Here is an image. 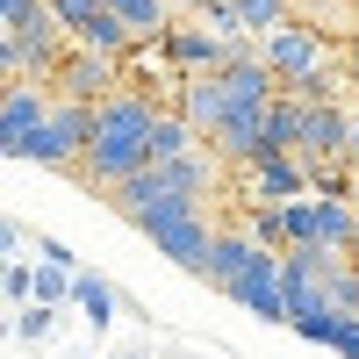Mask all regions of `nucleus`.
<instances>
[{"label": "nucleus", "mask_w": 359, "mask_h": 359, "mask_svg": "<svg viewBox=\"0 0 359 359\" xmlns=\"http://www.w3.org/2000/svg\"><path fill=\"white\" fill-rule=\"evenodd\" d=\"M338 323H345V309H309V316H294V338L302 345H331Z\"/></svg>", "instance_id": "6ab92c4d"}, {"label": "nucleus", "mask_w": 359, "mask_h": 359, "mask_svg": "<svg viewBox=\"0 0 359 359\" xmlns=\"http://www.w3.org/2000/svg\"><path fill=\"white\" fill-rule=\"evenodd\" d=\"M352 8H359V0H352Z\"/></svg>", "instance_id": "c85d7f7f"}, {"label": "nucleus", "mask_w": 359, "mask_h": 359, "mask_svg": "<svg viewBox=\"0 0 359 359\" xmlns=\"http://www.w3.org/2000/svg\"><path fill=\"white\" fill-rule=\"evenodd\" d=\"M57 94H72V101H108V94H123V57H108V50H86L72 43V57L57 65Z\"/></svg>", "instance_id": "6e6552de"}, {"label": "nucleus", "mask_w": 359, "mask_h": 359, "mask_svg": "<svg viewBox=\"0 0 359 359\" xmlns=\"http://www.w3.org/2000/svg\"><path fill=\"white\" fill-rule=\"evenodd\" d=\"M36 259H43V266H72V273H79V259H72V245H57V237H36Z\"/></svg>", "instance_id": "5701e85b"}, {"label": "nucleus", "mask_w": 359, "mask_h": 359, "mask_svg": "<svg viewBox=\"0 0 359 359\" xmlns=\"http://www.w3.org/2000/svg\"><path fill=\"white\" fill-rule=\"evenodd\" d=\"M252 252H259V237H252V230H216V245H208V266H201V280L230 294V280L252 266Z\"/></svg>", "instance_id": "f8f14e48"}, {"label": "nucleus", "mask_w": 359, "mask_h": 359, "mask_svg": "<svg viewBox=\"0 0 359 359\" xmlns=\"http://www.w3.org/2000/svg\"><path fill=\"white\" fill-rule=\"evenodd\" d=\"M201 151V130L187 123L180 108H158V123H151V151H144V165H165V158H187Z\"/></svg>", "instance_id": "ddd939ff"}, {"label": "nucleus", "mask_w": 359, "mask_h": 359, "mask_svg": "<svg viewBox=\"0 0 359 359\" xmlns=\"http://www.w3.org/2000/svg\"><path fill=\"white\" fill-rule=\"evenodd\" d=\"M180 115H187L201 137H216V123L230 115V86H223V72H187V79H180Z\"/></svg>", "instance_id": "9d476101"}, {"label": "nucleus", "mask_w": 359, "mask_h": 359, "mask_svg": "<svg viewBox=\"0 0 359 359\" xmlns=\"http://www.w3.org/2000/svg\"><path fill=\"white\" fill-rule=\"evenodd\" d=\"M0 252H8V259H22V252H29V237H22V223H8V230H0Z\"/></svg>", "instance_id": "393cba45"}, {"label": "nucleus", "mask_w": 359, "mask_h": 359, "mask_svg": "<svg viewBox=\"0 0 359 359\" xmlns=\"http://www.w3.org/2000/svg\"><path fill=\"white\" fill-rule=\"evenodd\" d=\"M50 8H57V22H65V36H79V29L108 8V0H50Z\"/></svg>", "instance_id": "412c9836"}, {"label": "nucleus", "mask_w": 359, "mask_h": 359, "mask_svg": "<svg viewBox=\"0 0 359 359\" xmlns=\"http://www.w3.org/2000/svg\"><path fill=\"white\" fill-rule=\"evenodd\" d=\"M137 230L151 237V252H158V259L187 266V273H201V266H208V245H216V230H208V208H201V194H180V201L151 208V216H144Z\"/></svg>", "instance_id": "7ed1b4c3"}, {"label": "nucleus", "mask_w": 359, "mask_h": 359, "mask_svg": "<svg viewBox=\"0 0 359 359\" xmlns=\"http://www.w3.org/2000/svg\"><path fill=\"white\" fill-rule=\"evenodd\" d=\"M230 302L252 309L259 323H287V280H280V252H273V245L252 252V266L230 280Z\"/></svg>", "instance_id": "0eeeda50"}, {"label": "nucleus", "mask_w": 359, "mask_h": 359, "mask_svg": "<svg viewBox=\"0 0 359 359\" xmlns=\"http://www.w3.org/2000/svg\"><path fill=\"white\" fill-rule=\"evenodd\" d=\"M352 144V108L338 101H302V144H294V158L302 165H323V158H345Z\"/></svg>", "instance_id": "1a4fd4ad"}, {"label": "nucleus", "mask_w": 359, "mask_h": 359, "mask_svg": "<svg viewBox=\"0 0 359 359\" xmlns=\"http://www.w3.org/2000/svg\"><path fill=\"white\" fill-rule=\"evenodd\" d=\"M151 123H158V101L137 94V86H123V94H108L94 108V144H86V158L72 165L86 187H115V180H130L144 165V151H151Z\"/></svg>", "instance_id": "f257e3e1"}, {"label": "nucleus", "mask_w": 359, "mask_h": 359, "mask_svg": "<svg viewBox=\"0 0 359 359\" xmlns=\"http://www.w3.org/2000/svg\"><path fill=\"white\" fill-rule=\"evenodd\" d=\"M43 123H50V94H43L36 79H8V94H0V151L22 165Z\"/></svg>", "instance_id": "423d86ee"}, {"label": "nucleus", "mask_w": 359, "mask_h": 359, "mask_svg": "<svg viewBox=\"0 0 359 359\" xmlns=\"http://www.w3.org/2000/svg\"><path fill=\"white\" fill-rule=\"evenodd\" d=\"M0 287H8V302L22 309V302H36V266H29V259H8V280H0Z\"/></svg>", "instance_id": "aec40b11"}, {"label": "nucleus", "mask_w": 359, "mask_h": 359, "mask_svg": "<svg viewBox=\"0 0 359 359\" xmlns=\"http://www.w3.org/2000/svg\"><path fill=\"white\" fill-rule=\"evenodd\" d=\"M108 8L123 15L137 36H165V29H172V0H108Z\"/></svg>", "instance_id": "2eb2a0df"}, {"label": "nucleus", "mask_w": 359, "mask_h": 359, "mask_svg": "<svg viewBox=\"0 0 359 359\" xmlns=\"http://www.w3.org/2000/svg\"><path fill=\"white\" fill-rule=\"evenodd\" d=\"M237 8H245V29H252V36H266V29H280V22L294 15V0H237Z\"/></svg>", "instance_id": "a211bd4d"}, {"label": "nucleus", "mask_w": 359, "mask_h": 359, "mask_svg": "<svg viewBox=\"0 0 359 359\" xmlns=\"http://www.w3.org/2000/svg\"><path fill=\"white\" fill-rule=\"evenodd\" d=\"M50 316H57V302H22L15 309V338L22 345H43L50 338Z\"/></svg>", "instance_id": "f3484780"}, {"label": "nucleus", "mask_w": 359, "mask_h": 359, "mask_svg": "<svg viewBox=\"0 0 359 359\" xmlns=\"http://www.w3.org/2000/svg\"><path fill=\"white\" fill-rule=\"evenodd\" d=\"M43 8H50V0H0V29H29Z\"/></svg>", "instance_id": "4be33fe9"}, {"label": "nucleus", "mask_w": 359, "mask_h": 359, "mask_svg": "<svg viewBox=\"0 0 359 359\" xmlns=\"http://www.w3.org/2000/svg\"><path fill=\"white\" fill-rule=\"evenodd\" d=\"M208 187H216V144H208V151H187V158H165V165H137L130 180L108 187V201H115L123 223H144L151 208H165L180 194H208Z\"/></svg>", "instance_id": "f03ea898"}, {"label": "nucleus", "mask_w": 359, "mask_h": 359, "mask_svg": "<svg viewBox=\"0 0 359 359\" xmlns=\"http://www.w3.org/2000/svg\"><path fill=\"white\" fill-rule=\"evenodd\" d=\"M280 208H287V245H323V194L316 187L280 201Z\"/></svg>", "instance_id": "4468645a"}, {"label": "nucleus", "mask_w": 359, "mask_h": 359, "mask_svg": "<svg viewBox=\"0 0 359 359\" xmlns=\"http://www.w3.org/2000/svg\"><path fill=\"white\" fill-rule=\"evenodd\" d=\"M331 352H338V359H359V316H345V323H338V338H331Z\"/></svg>", "instance_id": "b1692460"}, {"label": "nucleus", "mask_w": 359, "mask_h": 359, "mask_svg": "<svg viewBox=\"0 0 359 359\" xmlns=\"http://www.w3.org/2000/svg\"><path fill=\"white\" fill-rule=\"evenodd\" d=\"M94 108H101V101H72V94H57V101H50V123L36 130V144H29L22 165H79L86 144H94Z\"/></svg>", "instance_id": "20e7f679"}, {"label": "nucleus", "mask_w": 359, "mask_h": 359, "mask_svg": "<svg viewBox=\"0 0 359 359\" xmlns=\"http://www.w3.org/2000/svg\"><path fill=\"white\" fill-rule=\"evenodd\" d=\"M259 50H266V65H273L287 86H294V79H309L316 65H331V43H323V29H316L309 15H287L280 29H266Z\"/></svg>", "instance_id": "39448f33"}, {"label": "nucleus", "mask_w": 359, "mask_h": 359, "mask_svg": "<svg viewBox=\"0 0 359 359\" xmlns=\"http://www.w3.org/2000/svg\"><path fill=\"white\" fill-rule=\"evenodd\" d=\"M72 302H79V316H86V323L101 331V323L115 316V287H108L101 273H79V280H72Z\"/></svg>", "instance_id": "dca6fc26"}, {"label": "nucleus", "mask_w": 359, "mask_h": 359, "mask_svg": "<svg viewBox=\"0 0 359 359\" xmlns=\"http://www.w3.org/2000/svg\"><path fill=\"white\" fill-rule=\"evenodd\" d=\"M294 194H309V165L294 158V151L252 165V201H294Z\"/></svg>", "instance_id": "9b49d317"}, {"label": "nucleus", "mask_w": 359, "mask_h": 359, "mask_svg": "<svg viewBox=\"0 0 359 359\" xmlns=\"http://www.w3.org/2000/svg\"><path fill=\"white\" fill-rule=\"evenodd\" d=\"M345 158H352V165H359V115H352V144H345Z\"/></svg>", "instance_id": "bb28decb"}, {"label": "nucleus", "mask_w": 359, "mask_h": 359, "mask_svg": "<svg viewBox=\"0 0 359 359\" xmlns=\"http://www.w3.org/2000/svg\"><path fill=\"white\" fill-rule=\"evenodd\" d=\"M323 8H338V0H294V15H309V22H316Z\"/></svg>", "instance_id": "a878e982"}, {"label": "nucleus", "mask_w": 359, "mask_h": 359, "mask_svg": "<svg viewBox=\"0 0 359 359\" xmlns=\"http://www.w3.org/2000/svg\"><path fill=\"white\" fill-rule=\"evenodd\" d=\"M123 359H144V352H123Z\"/></svg>", "instance_id": "cd10ccee"}]
</instances>
